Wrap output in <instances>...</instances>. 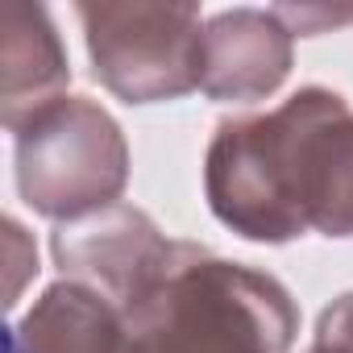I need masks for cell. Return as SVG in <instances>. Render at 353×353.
Segmentation results:
<instances>
[{
    "label": "cell",
    "mask_w": 353,
    "mask_h": 353,
    "mask_svg": "<svg viewBox=\"0 0 353 353\" xmlns=\"http://www.w3.org/2000/svg\"><path fill=\"white\" fill-rule=\"evenodd\" d=\"M208 192L221 221L245 237H295L316 225L353 233V108L320 88L270 117L221 125L208 154Z\"/></svg>",
    "instance_id": "cell-1"
},
{
    "label": "cell",
    "mask_w": 353,
    "mask_h": 353,
    "mask_svg": "<svg viewBox=\"0 0 353 353\" xmlns=\"http://www.w3.org/2000/svg\"><path fill=\"white\" fill-rule=\"evenodd\" d=\"M295 312L254 270L174 245L170 262L125 299L129 353H283Z\"/></svg>",
    "instance_id": "cell-2"
},
{
    "label": "cell",
    "mask_w": 353,
    "mask_h": 353,
    "mask_svg": "<svg viewBox=\"0 0 353 353\" xmlns=\"http://www.w3.org/2000/svg\"><path fill=\"white\" fill-rule=\"evenodd\" d=\"M96 71L129 100L179 96L200 83L204 38L200 13L188 5H100L79 9Z\"/></svg>",
    "instance_id": "cell-3"
},
{
    "label": "cell",
    "mask_w": 353,
    "mask_h": 353,
    "mask_svg": "<svg viewBox=\"0 0 353 353\" xmlns=\"http://www.w3.org/2000/svg\"><path fill=\"white\" fill-rule=\"evenodd\" d=\"M21 137V188L42 212H75L112 196L125 179L117 125L83 100H50Z\"/></svg>",
    "instance_id": "cell-4"
},
{
    "label": "cell",
    "mask_w": 353,
    "mask_h": 353,
    "mask_svg": "<svg viewBox=\"0 0 353 353\" xmlns=\"http://www.w3.org/2000/svg\"><path fill=\"white\" fill-rule=\"evenodd\" d=\"M287 71V30L266 13H225L204 34L200 83L212 96H258L270 92Z\"/></svg>",
    "instance_id": "cell-5"
},
{
    "label": "cell",
    "mask_w": 353,
    "mask_h": 353,
    "mask_svg": "<svg viewBox=\"0 0 353 353\" xmlns=\"http://www.w3.org/2000/svg\"><path fill=\"white\" fill-rule=\"evenodd\" d=\"M13 332L21 345H30V353H129L125 320H117L104 295L79 283L50 287Z\"/></svg>",
    "instance_id": "cell-6"
},
{
    "label": "cell",
    "mask_w": 353,
    "mask_h": 353,
    "mask_svg": "<svg viewBox=\"0 0 353 353\" xmlns=\"http://www.w3.org/2000/svg\"><path fill=\"white\" fill-rule=\"evenodd\" d=\"M320 345H332V349H341V353H353V295H345L336 307L324 312Z\"/></svg>",
    "instance_id": "cell-7"
},
{
    "label": "cell",
    "mask_w": 353,
    "mask_h": 353,
    "mask_svg": "<svg viewBox=\"0 0 353 353\" xmlns=\"http://www.w3.org/2000/svg\"><path fill=\"white\" fill-rule=\"evenodd\" d=\"M312 353H341V349H332V345H316Z\"/></svg>",
    "instance_id": "cell-8"
}]
</instances>
